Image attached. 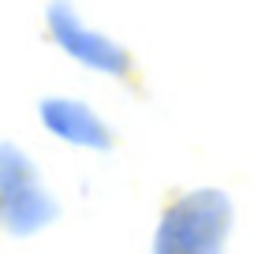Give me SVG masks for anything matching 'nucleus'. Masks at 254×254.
Wrapping results in <instances>:
<instances>
[{
    "label": "nucleus",
    "mask_w": 254,
    "mask_h": 254,
    "mask_svg": "<svg viewBox=\"0 0 254 254\" xmlns=\"http://www.w3.org/2000/svg\"><path fill=\"white\" fill-rule=\"evenodd\" d=\"M49 30L60 41V49H67V56H75L79 64H86L94 71H105V75H116L120 79V75H127V67H131L127 49L116 45L112 38H105V34L82 26L79 15H75L67 4H53V8H49Z\"/></svg>",
    "instance_id": "nucleus-3"
},
{
    "label": "nucleus",
    "mask_w": 254,
    "mask_h": 254,
    "mask_svg": "<svg viewBox=\"0 0 254 254\" xmlns=\"http://www.w3.org/2000/svg\"><path fill=\"white\" fill-rule=\"evenodd\" d=\"M41 124L71 146H90V150H109L112 146V131L94 116V109L82 101H71V97L41 101Z\"/></svg>",
    "instance_id": "nucleus-4"
},
{
    "label": "nucleus",
    "mask_w": 254,
    "mask_h": 254,
    "mask_svg": "<svg viewBox=\"0 0 254 254\" xmlns=\"http://www.w3.org/2000/svg\"><path fill=\"white\" fill-rule=\"evenodd\" d=\"M232 221V206L221 190H194L180 198L165 213L153 247L165 254H198L217 251L224 243V232Z\"/></svg>",
    "instance_id": "nucleus-1"
},
{
    "label": "nucleus",
    "mask_w": 254,
    "mask_h": 254,
    "mask_svg": "<svg viewBox=\"0 0 254 254\" xmlns=\"http://www.w3.org/2000/svg\"><path fill=\"white\" fill-rule=\"evenodd\" d=\"M0 213L11 236H34L56 217V202L45 194L38 168L15 146H0Z\"/></svg>",
    "instance_id": "nucleus-2"
}]
</instances>
